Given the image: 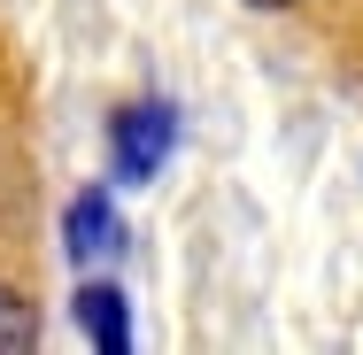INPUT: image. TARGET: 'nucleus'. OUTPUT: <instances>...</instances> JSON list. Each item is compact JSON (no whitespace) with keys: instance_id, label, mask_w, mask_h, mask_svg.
<instances>
[{"instance_id":"f257e3e1","label":"nucleus","mask_w":363,"mask_h":355,"mask_svg":"<svg viewBox=\"0 0 363 355\" xmlns=\"http://www.w3.org/2000/svg\"><path fill=\"white\" fill-rule=\"evenodd\" d=\"M178 140V116L162 108V101H132V108H116V124H108V154H116V178L124 186H140L162 170V154Z\"/></svg>"},{"instance_id":"f03ea898","label":"nucleus","mask_w":363,"mask_h":355,"mask_svg":"<svg viewBox=\"0 0 363 355\" xmlns=\"http://www.w3.org/2000/svg\"><path fill=\"white\" fill-rule=\"evenodd\" d=\"M62 240H70V255H77V263L108 255V247L124 240V224H116V209H108V193H77L70 216H62Z\"/></svg>"},{"instance_id":"7ed1b4c3","label":"nucleus","mask_w":363,"mask_h":355,"mask_svg":"<svg viewBox=\"0 0 363 355\" xmlns=\"http://www.w3.org/2000/svg\"><path fill=\"white\" fill-rule=\"evenodd\" d=\"M77 325L101 355H124L132 348V317H124V293L116 286H77Z\"/></svg>"},{"instance_id":"20e7f679","label":"nucleus","mask_w":363,"mask_h":355,"mask_svg":"<svg viewBox=\"0 0 363 355\" xmlns=\"http://www.w3.org/2000/svg\"><path fill=\"white\" fill-rule=\"evenodd\" d=\"M31 348H39V317H31V301H16L0 286V355H31Z\"/></svg>"},{"instance_id":"39448f33","label":"nucleus","mask_w":363,"mask_h":355,"mask_svg":"<svg viewBox=\"0 0 363 355\" xmlns=\"http://www.w3.org/2000/svg\"><path fill=\"white\" fill-rule=\"evenodd\" d=\"M247 8H294V0H247Z\"/></svg>"}]
</instances>
